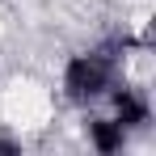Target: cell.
<instances>
[{"label": "cell", "mask_w": 156, "mask_h": 156, "mask_svg": "<svg viewBox=\"0 0 156 156\" xmlns=\"http://www.w3.org/2000/svg\"><path fill=\"white\" fill-rule=\"evenodd\" d=\"M110 105H114V122H118L122 131H127V127H144L148 114H152L148 101H144L135 89H127V84H118V89L110 84Z\"/></svg>", "instance_id": "cell-2"}, {"label": "cell", "mask_w": 156, "mask_h": 156, "mask_svg": "<svg viewBox=\"0 0 156 156\" xmlns=\"http://www.w3.org/2000/svg\"><path fill=\"white\" fill-rule=\"evenodd\" d=\"M17 148H21L17 139H0V152H17Z\"/></svg>", "instance_id": "cell-4"}, {"label": "cell", "mask_w": 156, "mask_h": 156, "mask_svg": "<svg viewBox=\"0 0 156 156\" xmlns=\"http://www.w3.org/2000/svg\"><path fill=\"white\" fill-rule=\"evenodd\" d=\"M114 63L118 55L110 51H89V55H72L63 68V93L72 101H97L110 93L114 84Z\"/></svg>", "instance_id": "cell-1"}, {"label": "cell", "mask_w": 156, "mask_h": 156, "mask_svg": "<svg viewBox=\"0 0 156 156\" xmlns=\"http://www.w3.org/2000/svg\"><path fill=\"white\" fill-rule=\"evenodd\" d=\"M89 144H93L101 156L122 152V144H127V131L118 127L114 118H93V122H89Z\"/></svg>", "instance_id": "cell-3"}]
</instances>
